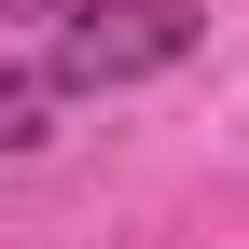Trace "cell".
Here are the masks:
<instances>
[{"mask_svg":"<svg viewBox=\"0 0 249 249\" xmlns=\"http://www.w3.org/2000/svg\"><path fill=\"white\" fill-rule=\"evenodd\" d=\"M0 14H70V0H0Z\"/></svg>","mask_w":249,"mask_h":249,"instance_id":"3957f363","label":"cell"},{"mask_svg":"<svg viewBox=\"0 0 249 249\" xmlns=\"http://www.w3.org/2000/svg\"><path fill=\"white\" fill-rule=\"evenodd\" d=\"M55 111H70V83H55V70H0V152H42Z\"/></svg>","mask_w":249,"mask_h":249,"instance_id":"7a4b0ae2","label":"cell"},{"mask_svg":"<svg viewBox=\"0 0 249 249\" xmlns=\"http://www.w3.org/2000/svg\"><path fill=\"white\" fill-rule=\"evenodd\" d=\"M194 0H70V14H55V83H152V70H180V55H194Z\"/></svg>","mask_w":249,"mask_h":249,"instance_id":"6da1fadb","label":"cell"}]
</instances>
